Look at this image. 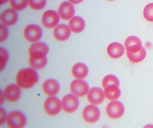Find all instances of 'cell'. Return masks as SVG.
<instances>
[{"label":"cell","instance_id":"11","mask_svg":"<svg viewBox=\"0 0 153 128\" xmlns=\"http://www.w3.org/2000/svg\"><path fill=\"white\" fill-rule=\"evenodd\" d=\"M88 101L91 104L99 105L104 101V91L99 87H94L89 90L87 95Z\"/></svg>","mask_w":153,"mask_h":128},{"label":"cell","instance_id":"4","mask_svg":"<svg viewBox=\"0 0 153 128\" xmlns=\"http://www.w3.org/2000/svg\"><path fill=\"white\" fill-rule=\"evenodd\" d=\"M61 108V102L56 97H48L44 102V110L46 113L50 116H54L59 114Z\"/></svg>","mask_w":153,"mask_h":128},{"label":"cell","instance_id":"17","mask_svg":"<svg viewBox=\"0 0 153 128\" xmlns=\"http://www.w3.org/2000/svg\"><path fill=\"white\" fill-rule=\"evenodd\" d=\"M18 20V14L14 9L4 10L1 16V21L6 26H12L16 24Z\"/></svg>","mask_w":153,"mask_h":128},{"label":"cell","instance_id":"3","mask_svg":"<svg viewBox=\"0 0 153 128\" xmlns=\"http://www.w3.org/2000/svg\"><path fill=\"white\" fill-rule=\"evenodd\" d=\"M124 106L121 102L118 101H112L107 106L106 112L109 118L118 119L124 115Z\"/></svg>","mask_w":153,"mask_h":128},{"label":"cell","instance_id":"14","mask_svg":"<svg viewBox=\"0 0 153 128\" xmlns=\"http://www.w3.org/2000/svg\"><path fill=\"white\" fill-rule=\"evenodd\" d=\"M20 87L15 84L8 85L5 88L4 91V98L9 102L17 101L20 98Z\"/></svg>","mask_w":153,"mask_h":128},{"label":"cell","instance_id":"30","mask_svg":"<svg viewBox=\"0 0 153 128\" xmlns=\"http://www.w3.org/2000/svg\"><path fill=\"white\" fill-rule=\"evenodd\" d=\"M0 112H1V120H0V124L1 125L3 124L6 121L7 118V114L6 112L5 111L4 109L2 108H1L0 109Z\"/></svg>","mask_w":153,"mask_h":128},{"label":"cell","instance_id":"16","mask_svg":"<svg viewBox=\"0 0 153 128\" xmlns=\"http://www.w3.org/2000/svg\"><path fill=\"white\" fill-rule=\"evenodd\" d=\"M124 45L126 51L131 53L139 52L143 47L141 41L135 36L128 37L125 41Z\"/></svg>","mask_w":153,"mask_h":128},{"label":"cell","instance_id":"13","mask_svg":"<svg viewBox=\"0 0 153 128\" xmlns=\"http://www.w3.org/2000/svg\"><path fill=\"white\" fill-rule=\"evenodd\" d=\"M71 29L65 24H60L54 30V37L57 41H65L69 39L71 35Z\"/></svg>","mask_w":153,"mask_h":128},{"label":"cell","instance_id":"32","mask_svg":"<svg viewBox=\"0 0 153 128\" xmlns=\"http://www.w3.org/2000/svg\"><path fill=\"white\" fill-rule=\"evenodd\" d=\"M8 1L9 0H0L1 5H3V4H5V3L8 2Z\"/></svg>","mask_w":153,"mask_h":128},{"label":"cell","instance_id":"28","mask_svg":"<svg viewBox=\"0 0 153 128\" xmlns=\"http://www.w3.org/2000/svg\"><path fill=\"white\" fill-rule=\"evenodd\" d=\"M8 54L7 51L2 48L0 49V65L1 71L5 68L6 64L8 60Z\"/></svg>","mask_w":153,"mask_h":128},{"label":"cell","instance_id":"7","mask_svg":"<svg viewBox=\"0 0 153 128\" xmlns=\"http://www.w3.org/2000/svg\"><path fill=\"white\" fill-rule=\"evenodd\" d=\"M24 36L28 41L31 43L36 42L42 38V30L37 25L29 24L24 30Z\"/></svg>","mask_w":153,"mask_h":128},{"label":"cell","instance_id":"27","mask_svg":"<svg viewBox=\"0 0 153 128\" xmlns=\"http://www.w3.org/2000/svg\"><path fill=\"white\" fill-rule=\"evenodd\" d=\"M143 15L146 20L153 22V3H149L145 6L143 9Z\"/></svg>","mask_w":153,"mask_h":128},{"label":"cell","instance_id":"22","mask_svg":"<svg viewBox=\"0 0 153 128\" xmlns=\"http://www.w3.org/2000/svg\"><path fill=\"white\" fill-rule=\"evenodd\" d=\"M126 55L129 60L132 63H140L145 59L146 56V51L143 47L137 53H131L126 52Z\"/></svg>","mask_w":153,"mask_h":128},{"label":"cell","instance_id":"8","mask_svg":"<svg viewBox=\"0 0 153 128\" xmlns=\"http://www.w3.org/2000/svg\"><path fill=\"white\" fill-rule=\"evenodd\" d=\"M70 90L72 94L77 97H81L88 94L89 87L85 81L81 79H77L71 83Z\"/></svg>","mask_w":153,"mask_h":128},{"label":"cell","instance_id":"9","mask_svg":"<svg viewBox=\"0 0 153 128\" xmlns=\"http://www.w3.org/2000/svg\"><path fill=\"white\" fill-rule=\"evenodd\" d=\"M82 115L85 122L94 124L100 119V112L99 108L94 105H89L84 108Z\"/></svg>","mask_w":153,"mask_h":128},{"label":"cell","instance_id":"20","mask_svg":"<svg viewBox=\"0 0 153 128\" xmlns=\"http://www.w3.org/2000/svg\"><path fill=\"white\" fill-rule=\"evenodd\" d=\"M88 66L83 63H77L72 68V74L76 79L82 80L87 77L88 74Z\"/></svg>","mask_w":153,"mask_h":128},{"label":"cell","instance_id":"15","mask_svg":"<svg viewBox=\"0 0 153 128\" xmlns=\"http://www.w3.org/2000/svg\"><path fill=\"white\" fill-rule=\"evenodd\" d=\"M42 90L43 92L48 96H55L59 91V82L54 79H48L43 83Z\"/></svg>","mask_w":153,"mask_h":128},{"label":"cell","instance_id":"18","mask_svg":"<svg viewBox=\"0 0 153 128\" xmlns=\"http://www.w3.org/2000/svg\"><path fill=\"white\" fill-rule=\"evenodd\" d=\"M108 54L112 58L117 59L123 55L125 49L122 44L118 42H113L108 45L107 49Z\"/></svg>","mask_w":153,"mask_h":128},{"label":"cell","instance_id":"24","mask_svg":"<svg viewBox=\"0 0 153 128\" xmlns=\"http://www.w3.org/2000/svg\"><path fill=\"white\" fill-rule=\"evenodd\" d=\"M113 84L119 87V80L115 75H108L103 78L102 81V86L103 88L105 89L109 85Z\"/></svg>","mask_w":153,"mask_h":128},{"label":"cell","instance_id":"29","mask_svg":"<svg viewBox=\"0 0 153 128\" xmlns=\"http://www.w3.org/2000/svg\"><path fill=\"white\" fill-rule=\"evenodd\" d=\"M1 30V36H0V41L1 42L4 41L7 38L8 35V31L7 28H6L3 24L0 25Z\"/></svg>","mask_w":153,"mask_h":128},{"label":"cell","instance_id":"19","mask_svg":"<svg viewBox=\"0 0 153 128\" xmlns=\"http://www.w3.org/2000/svg\"><path fill=\"white\" fill-rule=\"evenodd\" d=\"M69 26L73 33H80L83 31L85 28V22L81 17L75 16L70 19Z\"/></svg>","mask_w":153,"mask_h":128},{"label":"cell","instance_id":"21","mask_svg":"<svg viewBox=\"0 0 153 128\" xmlns=\"http://www.w3.org/2000/svg\"><path fill=\"white\" fill-rule=\"evenodd\" d=\"M104 93L106 98L110 101L118 99L120 97L121 94L119 87L114 84L109 85L105 88Z\"/></svg>","mask_w":153,"mask_h":128},{"label":"cell","instance_id":"26","mask_svg":"<svg viewBox=\"0 0 153 128\" xmlns=\"http://www.w3.org/2000/svg\"><path fill=\"white\" fill-rule=\"evenodd\" d=\"M30 7L33 10H41L46 6L47 0H28Z\"/></svg>","mask_w":153,"mask_h":128},{"label":"cell","instance_id":"23","mask_svg":"<svg viewBox=\"0 0 153 128\" xmlns=\"http://www.w3.org/2000/svg\"><path fill=\"white\" fill-rule=\"evenodd\" d=\"M29 64L31 68L35 70H40L46 66L47 64V59L46 57L38 59H29Z\"/></svg>","mask_w":153,"mask_h":128},{"label":"cell","instance_id":"5","mask_svg":"<svg viewBox=\"0 0 153 128\" xmlns=\"http://www.w3.org/2000/svg\"><path fill=\"white\" fill-rule=\"evenodd\" d=\"M26 123L25 116L20 112H12L7 116V124L9 128H22L25 126Z\"/></svg>","mask_w":153,"mask_h":128},{"label":"cell","instance_id":"6","mask_svg":"<svg viewBox=\"0 0 153 128\" xmlns=\"http://www.w3.org/2000/svg\"><path fill=\"white\" fill-rule=\"evenodd\" d=\"M62 108L66 113H72L77 110L79 106V101L77 96L73 94L65 95L61 101Z\"/></svg>","mask_w":153,"mask_h":128},{"label":"cell","instance_id":"2","mask_svg":"<svg viewBox=\"0 0 153 128\" xmlns=\"http://www.w3.org/2000/svg\"><path fill=\"white\" fill-rule=\"evenodd\" d=\"M49 52L48 45L44 42H36L29 48V54L30 58L34 59L42 58L46 57Z\"/></svg>","mask_w":153,"mask_h":128},{"label":"cell","instance_id":"12","mask_svg":"<svg viewBox=\"0 0 153 128\" xmlns=\"http://www.w3.org/2000/svg\"><path fill=\"white\" fill-rule=\"evenodd\" d=\"M58 13L61 19L69 20L75 15V9L71 2H63L59 6Z\"/></svg>","mask_w":153,"mask_h":128},{"label":"cell","instance_id":"31","mask_svg":"<svg viewBox=\"0 0 153 128\" xmlns=\"http://www.w3.org/2000/svg\"><path fill=\"white\" fill-rule=\"evenodd\" d=\"M70 2L73 4H78L82 2L84 0H69Z\"/></svg>","mask_w":153,"mask_h":128},{"label":"cell","instance_id":"33","mask_svg":"<svg viewBox=\"0 0 153 128\" xmlns=\"http://www.w3.org/2000/svg\"><path fill=\"white\" fill-rule=\"evenodd\" d=\"M108 1H114V0H108Z\"/></svg>","mask_w":153,"mask_h":128},{"label":"cell","instance_id":"25","mask_svg":"<svg viewBox=\"0 0 153 128\" xmlns=\"http://www.w3.org/2000/svg\"><path fill=\"white\" fill-rule=\"evenodd\" d=\"M28 0H10V5L16 11H22L27 7Z\"/></svg>","mask_w":153,"mask_h":128},{"label":"cell","instance_id":"10","mask_svg":"<svg viewBox=\"0 0 153 128\" xmlns=\"http://www.w3.org/2000/svg\"><path fill=\"white\" fill-rule=\"evenodd\" d=\"M60 17L57 12L53 10H48L43 14L42 23L48 29L56 27L59 22Z\"/></svg>","mask_w":153,"mask_h":128},{"label":"cell","instance_id":"1","mask_svg":"<svg viewBox=\"0 0 153 128\" xmlns=\"http://www.w3.org/2000/svg\"><path fill=\"white\" fill-rule=\"evenodd\" d=\"M39 76L33 68L23 69L18 72L16 75V83L20 88L28 89L33 87L38 82Z\"/></svg>","mask_w":153,"mask_h":128}]
</instances>
